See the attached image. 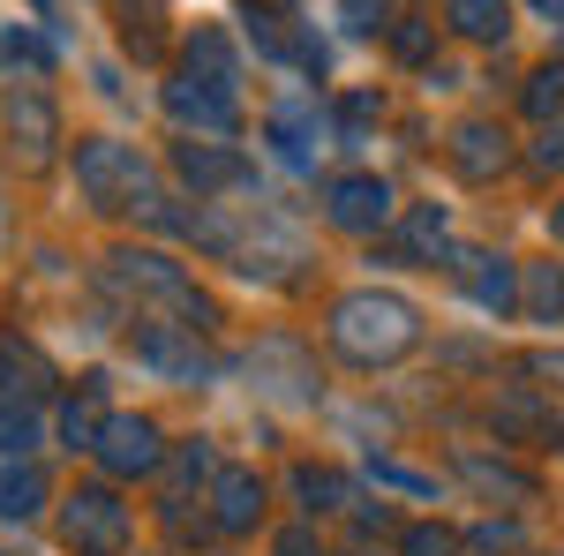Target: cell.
<instances>
[{"instance_id":"1","label":"cell","mask_w":564,"mask_h":556,"mask_svg":"<svg viewBox=\"0 0 564 556\" xmlns=\"http://www.w3.org/2000/svg\"><path fill=\"white\" fill-rule=\"evenodd\" d=\"M332 339L354 361H399L406 346L422 339V324H414V308L399 294H347L332 308Z\"/></svg>"},{"instance_id":"2","label":"cell","mask_w":564,"mask_h":556,"mask_svg":"<svg viewBox=\"0 0 564 556\" xmlns=\"http://www.w3.org/2000/svg\"><path fill=\"white\" fill-rule=\"evenodd\" d=\"M76 181H84L98 204H113L121 188L135 196V181H143V159H135L129 143H76Z\"/></svg>"},{"instance_id":"3","label":"cell","mask_w":564,"mask_h":556,"mask_svg":"<svg viewBox=\"0 0 564 556\" xmlns=\"http://www.w3.org/2000/svg\"><path fill=\"white\" fill-rule=\"evenodd\" d=\"M391 218V188L377 173H347V181H332V226H347V233H377Z\"/></svg>"},{"instance_id":"4","label":"cell","mask_w":564,"mask_h":556,"mask_svg":"<svg viewBox=\"0 0 564 556\" xmlns=\"http://www.w3.org/2000/svg\"><path fill=\"white\" fill-rule=\"evenodd\" d=\"M98 459H106L113 473H151V467H159V428L135 422V414L106 422V428H98Z\"/></svg>"},{"instance_id":"5","label":"cell","mask_w":564,"mask_h":556,"mask_svg":"<svg viewBox=\"0 0 564 556\" xmlns=\"http://www.w3.org/2000/svg\"><path fill=\"white\" fill-rule=\"evenodd\" d=\"M121 526H129V512L113 504V489H84V497L68 504V542H84V549H113Z\"/></svg>"},{"instance_id":"6","label":"cell","mask_w":564,"mask_h":556,"mask_svg":"<svg viewBox=\"0 0 564 556\" xmlns=\"http://www.w3.org/2000/svg\"><path fill=\"white\" fill-rule=\"evenodd\" d=\"M188 84H204V90H218V98H234L241 68H234V45L218 39V31H196V39H188Z\"/></svg>"},{"instance_id":"7","label":"cell","mask_w":564,"mask_h":556,"mask_svg":"<svg viewBox=\"0 0 564 556\" xmlns=\"http://www.w3.org/2000/svg\"><path fill=\"white\" fill-rule=\"evenodd\" d=\"M8 135H15V143H23V151H31V159H45V151H53V106H45L39 90H23V98H8Z\"/></svg>"},{"instance_id":"8","label":"cell","mask_w":564,"mask_h":556,"mask_svg":"<svg viewBox=\"0 0 564 556\" xmlns=\"http://www.w3.org/2000/svg\"><path fill=\"white\" fill-rule=\"evenodd\" d=\"M166 106H174V121H196V129H212V135L234 129V98H218V90H196L188 76L166 90Z\"/></svg>"},{"instance_id":"9","label":"cell","mask_w":564,"mask_h":556,"mask_svg":"<svg viewBox=\"0 0 564 556\" xmlns=\"http://www.w3.org/2000/svg\"><path fill=\"white\" fill-rule=\"evenodd\" d=\"M263 481L257 473H218V526H257Z\"/></svg>"},{"instance_id":"10","label":"cell","mask_w":564,"mask_h":556,"mask_svg":"<svg viewBox=\"0 0 564 556\" xmlns=\"http://www.w3.org/2000/svg\"><path fill=\"white\" fill-rule=\"evenodd\" d=\"M181 181L196 188V196H212L226 181H241V166L226 159V151H196V143H181Z\"/></svg>"},{"instance_id":"11","label":"cell","mask_w":564,"mask_h":556,"mask_svg":"<svg viewBox=\"0 0 564 556\" xmlns=\"http://www.w3.org/2000/svg\"><path fill=\"white\" fill-rule=\"evenodd\" d=\"M452 31H467V39H505V31H512V8H505V0H452Z\"/></svg>"},{"instance_id":"12","label":"cell","mask_w":564,"mask_h":556,"mask_svg":"<svg viewBox=\"0 0 564 556\" xmlns=\"http://www.w3.org/2000/svg\"><path fill=\"white\" fill-rule=\"evenodd\" d=\"M452 159H459L467 173L505 166V135H497V129H481V121H475V129H459V151H452Z\"/></svg>"},{"instance_id":"13","label":"cell","mask_w":564,"mask_h":556,"mask_svg":"<svg viewBox=\"0 0 564 556\" xmlns=\"http://www.w3.org/2000/svg\"><path fill=\"white\" fill-rule=\"evenodd\" d=\"M39 497H45L39 473H0V519H31V512H39Z\"/></svg>"},{"instance_id":"14","label":"cell","mask_w":564,"mask_h":556,"mask_svg":"<svg viewBox=\"0 0 564 556\" xmlns=\"http://www.w3.org/2000/svg\"><path fill=\"white\" fill-rule=\"evenodd\" d=\"M475 294L489 301V308H512V271L497 263V271H475Z\"/></svg>"},{"instance_id":"15","label":"cell","mask_w":564,"mask_h":556,"mask_svg":"<svg viewBox=\"0 0 564 556\" xmlns=\"http://www.w3.org/2000/svg\"><path fill=\"white\" fill-rule=\"evenodd\" d=\"M31 436H39L31 414H8V406H0V451H31Z\"/></svg>"},{"instance_id":"16","label":"cell","mask_w":564,"mask_h":556,"mask_svg":"<svg viewBox=\"0 0 564 556\" xmlns=\"http://www.w3.org/2000/svg\"><path fill=\"white\" fill-rule=\"evenodd\" d=\"M384 8H391V0H339L347 31H377V23H384Z\"/></svg>"},{"instance_id":"17","label":"cell","mask_w":564,"mask_h":556,"mask_svg":"<svg viewBox=\"0 0 564 556\" xmlns=\"http://www.w3.org/2000/svg\"><path fill=\"white\" fill-rule=\"evenodd\" d=\"M557 98H564V68H542V76H534V90H527V106H534V113H550Z\"/></svg>"},{"instance_id":"18","label":"cell","mask_w":564,"mask_h":556,"mask_svg":"<svg viewBox=\"0 0 564 556\" xmlns=\"http://www.w3.org/2000/svg\"><path fill=\"white\" fill-rule=\"evenodd\" d=\"M391 45H399L406 61H422V53H430V23H414V15H406V23L391 31Z\"/></svg>"},{"instance_id":"19","label":"cell","mask_w":564,"mask_h":556,"mask_svg":"<svg viewBox=\"0 0 564 556\" xmlns=\"http://www.w3.org/2000/svg\"><path fill=\"white\" fill-rule=\"evenodd\" d=\"M406 556H452V534H436V526H414V534H406Z\"/></svg>"},{"instance_id":"20","label":"cell","mask_w":564,"mask_h":556,"mask_svg":"<svg viewBox=\"0 0 564 556\" xmlns=\"http://www.w3.org/2000/svg\"><path fill=\"white\" fill-rule=\"evenodd\" d=\"M61 428H68V444H90V428H98V414H90V406H68V414H61Z\"/></svg>"},{"instance_id":"21","label":"cell","mask_w":564,"mask_h":556,"mask_svg":"<svg viewBox=\"0 0 564 556\" xmlns=\"http://www.w3.org/2000/svg\"><path fill=\"white\" fill-rule=\"evenodd\" d=\"M279 556H324V549H316L308 534H286V542H279Z\"/></svg>"},{"instance_id":"22","label":"cell","mask_w":564,"mask_h":556,"mask_svg":"<svg viewBox=\"0 0 564 556\" xmlns=\"http://www.w3.org/2000/svg\"><path fill=\"white\" fill-rule=\"evenodd\" d=\"M129 8H135V0H129ZM143 8H151V15H159V0H143Z\"/></svg>"},{"instance_id":"23","label":"cell","mask_w":564,"mask_h":556,"mask_svg":"<svg viewBox=\"0 0 564 556\" xmlns=\"http://www.w3.org/2000/svg\"><path fill=\"white\" fill-rule=\"evenodd\" d=\"M542 8H564V0H542Z\"/></svg>"},{"instance_id":"24","label":"cell","mask_w":564,"mask_h":556,"mask_svg":"<svg viewBox=\"0 0 564 556\" xmlns=\"http://www.w3.org/2000/svg\"><path fill=\"white\" fill-rule=\"evenodd\" d=\"M557 233H564V211H557Z\"/></svg>"}]
</instances>
